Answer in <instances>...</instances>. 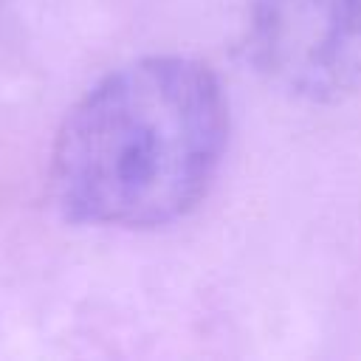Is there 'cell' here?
I'll list each match as a JSON object with an SVG mask.
<instances>
[{"label": "cell", "mask_w": 361, "mask_h": 361, "mask_svg": "<svg viewBox=\"0 0 361 361\" xmlns=\"http://www.w3.org/2000/svg\"><path fill=\"white\" fill-rule=\"evenodd\" d=\"M228 138L217 76L189 56H144L90 87L59 127L51 189L79 223L155 228L192 212Z\"/></svg>", "instance_id": "6da1fadb"}, {"label": "cell", "mask_w": 361, "mask_h": 361, "mask_svg": "<svg viewBox=\"0 0 361 361\" xmlns=\"http://www.w3.org/2000/svg\"><path fill=\"white\" fill-rule=\"evenodd\" d=\"M245 56L274 87L305 102L361 90V0H257Z\"/></svg>", "instance_id": "7a4b0ae2"}]
</instances>
